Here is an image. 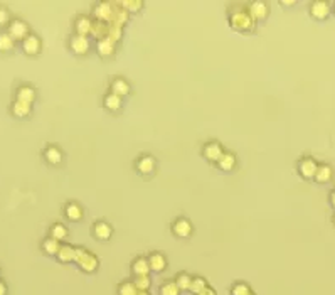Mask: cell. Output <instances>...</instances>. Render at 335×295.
Instances as JSON below:
<instances>
[{"instance_id":"1","label":"cell","mask_w":335,"mask_h":295,"mask_svg":"<svg viewBox=\"0 0 335 295\" xmlns=\"http://www.w3.org/2000/svg\"><path fill=\"white\" fill-rule=\"evenodd\" d=\"M229 26H231L234 31L246 32L253 29L254 21L251 19L248 9H240V11H231V14H229Z\"/></svg>"},{"instance_id":"2","label":"cell","mask_w":335,"mask_h":295,"mask_svg":"<svg viewBox=\"0 0 335 295\" xmlns=\"http://www.w3.org/2000/svg\"><path fill=\"white\" fill-rule=\"evenodd\" d=\"M74 261L84 273H93V271L98 270V266H100L98 258H96L93 253H90L88 250H84V248H76Z\"/></svg>"},{"instance_id":"3","label":"cell","mask_w":335,"mask_h":295,"mask_svg":"<svg viewBox=\"0 0 335 295\" xmlns=\"http://www.w3.org/2000/svg\"><path fill=\"white\" fill-rule=\"evenodd\" d=\"M116 7L118 6H114V4H108V2L98 4V6L94 7L96 21H102V22H106V24H112L113 16H114V12H116Z\"/></svg>"},{"instance_id":"4","label":"cell","mask_w":335,"mask_h":295,"mask_svg":"<svg viewBox=\"0 0 335 295\" xmlns=\"http://www.w3.org/2000/svg\"><path fill=\"white\" fill-rule=\"evenodd\" d=\"M248 12H250L251 19H253L254 22H261V21H264L266 17H268L270 9L263 2V0H254V2L250 4V7H248Z\"/></svg>"},{"instance_id":"5","label":"cell","mask_w":335,"mask_h":295,"mask_svg":"<svg viewBox=\"0 0 335 295\" xmlns=\"http://www.w3.org/2000/svg\"><path fill=\"white\" fill-rule=\"evenodd\" d=\"M316 169H318V164L312 157H305L298 162V172H300V176L304 179H314L316 174Z\"/></svg>"},{"instance_id":"6","label":"cell","mask_w":335,"mask_h":295,"mask_svg":"<svg viewBox=\"0 0 335 295\" xmlns=\"http://www.w3.org/2000/svg\"><path fill=\"white\" fill-rule=\"evenodd\" d=\"M310 16L316 21H325L330 16V6L327 2L316 0V2L310 4Z\"/></svg>"},{"instance_id":"7","label":"cell","mask_w":335,"mask_h":295,"mask_svg":"<svg viewBox=\"0 0 335 295\" xmlns=\"http://www.w3.org/2000/svg\"><path fill=\"white\" fill-rule=\"evenodd\" d=\"M192 229H194V228H192V223L189 219H186V218H178V219L174 221V224H172V233L176 234V236H178V238L190 236Z\"/></svg>"},{"instance_id":"8","label":"cell","mask_w":335,"mask_h":295,"mask_svg":"<svg viewBox=\"0 0 335 295\" xmlns=\"http://www.w3.org/2000/svg\"><path fill=\"white\" fill-rule=\"evenodd\" d=\"M222 154H224V150L219 142H210V144L204 145V149H202V155L209 160V162L218 164V160L222 157Z\"/></svg>"},{"instance_id":"9","label":"cell","mask_w":335,"mask_h":295,"mask_svg":"<svg viewBox=\"0 0 335 295\" xmlns=\"http://www.w3.org/2000/svg\"><path fill=\"white\" fill-rule=\"evenodd\" d=\"M70 46H71V49H72V53L74 54H78V56H82V54H86L90 51V39L86 38V36H74V38L71 39V43H70Z\"/></svg>"},{"instance_id":"10","label":"cell","mask_w":335,"mask_h":295,"mask_svg":"<svg viewBox=\"0 0 335 295\" xmlns=\"http://www.w3.org/2000/svg\"><path fill=\"white\" fill-rule=\"evenodd\" d=\"M132 273L133 276H140V275H150V265H148V258L138 256L132 261Z\"/></svg>"},{"instance_id":"11","label":"cell","mask_w":335,"mask_h":295,"mask_svg":"<svg viewBox=\"0 0 335 295\" xmlns=\"http://www.w3.org/2000/svg\"><path fill=\"white\" fill-rule=\"evenodd\" d=\"M27 32H29V27L22 21H14L8 27V34H10L12 39H26Z\"/></svg>"},{"instance_id":"12","label":"cell","mask_w":335,"mask_h":295,"mask_svg":"<svg viewBox=\"0 0 335 295\" xmlns=\"http://www.w3.org/2000/svg\"><path fill=\"white\" fill-rule=\"evenodd\" d=\"M148 265H150V271L160 273V271L167 268V260H165L162 253H152V255L148 256Z\"/></svg>"},{"instance_id":"13","label":"cell","mask_w":335,"mask_h":295,"mask_svg":"<svg viewBox=\"0 0 335 295\" xmlns=\"http://www.w3.org/2000/svg\"><path fill=\"white\" fill-rule=\"evenodd\" d=\"M155 159L152 155H145V157L138 159V162H136V170H138L140 174H144V176H148V174H152L155 170Z\"/></svg>"},{"instance_id":"14","label":"cell","mask_w":335,"mask_h":295,"mask_svg":"<svg viewBox=\"0 0 335 295\" xmlns=\"http://www.w3.org/2000/svg\"><path fill=\"white\" fill-rule=\"evenodd\" d=\"M112 233H113V228L110 226L108 223H104V221H98V223L93 224V234L98 239H102V241L108 239L112 236Z\"/></svg>"},{"instance_id":"15","label":"cell","mask_w":335,"mask_h":295,"mask_svg":"<svg viewBox=\"0 0 335 295\" xmlns=\"http://www.w3.org/2000/svg\"><path fill=\"white\" fill-rule=\"evenodd\" d=\"M76 32L78 36H86L88 38V34H91V29H93V21L90 19V17H78L76 19Z\"/></svg>"},{"instance_id":"16","label":"cell","mask_w":335,"mask_h":295,"mask_svg":"<svg viewBox=\"0 0 335 295\" xmlns=\"http://www.w3.org/2000/svg\"><path fill=\"white\" fill-rule=\"evenodd\" d=\"M112 93L120 96V98H123V96H128L130 95V85L123 80V78H118V80H114L112 83Z\"/></svg>"},{"instance_id":"17","label":"cell","mask_w":335,"mask_h":295,"mask_svg":"<svg viewBox=\"0 0 335 295\" xmlns=\"http://www.w3.org/2000/svg\"><path fill=\"white\" fill-rule=\"evenodd\" d=\"M218 165L221 170H226V172H231V170L236 167V155L231 154V152H224L222 157L218 160Z\"/></svg>"},{"instance_id":"18","label":"cell","mask_w":335,"mask_h":295,"mask_svg":"<svg viewBox=\"0 0 335 295\" xmlns=\"http://www.w3.org/2000/svg\"><path fill=\"white\" fill-rule=\"evenodd\" d=\"M22 48H24L27 54L34 56V54H38L40 51V41L36 38V36H27L24 39V43H22Z\"/></svg>"},{"instance_id":"19","label":"cell","mask_w":335,"mask_h":295,"mask_svg":"<svg viewBox=\"0 0 335 295\" xmlns=\"http://www.w3.org/2000/svg\"><path fill=\"white\" fill-rule=\"evenodd\" d=\"M332 176H334L332 167H330V165H327V164H322V165H318V169H316V174H315L314 179H315L316 182L325 184V182H328L330 179H332Z\"/></svg>"},{"instance_id":"20","label":"cell","mask_w":335,"mask_h":295,"mask_svg":"<svg viewBox=\"0 0 335 295\" xmlns=\"http://www.w3.org/2000/svg\"><path fill=\"white\" fill-rule=\"evenodd\" d=\"M58 260L62 261V263H70V261H74V256H76V248L74 246H70V245H62L61 250L58 253Z\"/></svg>"},{"instance_id":"21","label":"cell","mask_w":335,"mask_h":295,"mask_svg":"<svg viewBox=\"0 0 335 295\" xmlns=\"http://www.w3.org/2000/svg\"><path fill=\"white\" fill-rule=\"evenodd\" d=\"M108 29H110V24H106V22L94 21L93 22V29H91V34H93L94 38H98L100 41H103V39H106Z\"/></svg>"},{"instance_id":"22","label":"cell","mask_w":335,"mask_h":295,"mask_svg":"<svg viewBox=\"0 0 335 295\" xmlns=\"http://www.w3.org/2000/svg\"><path fill=\"white\" fill-rule=\"evenodd\" d=\"M64 213H66V218L70 221H80L82 218V207L76 204V202H70L66 206V209H64Z\"/></svg>"},{"instance_id":"23","label":"cell","mask_w":335,"mask_h":295,"mask_svg":"<svg viewBox=\"0 0 335 295\" xmlns=\"http://www.w3.org/2000/svg\"><path fill=\"white\" fill-rule=\"evenodd\" d=\"M104 108L110 110V112H118V110L122 108V98L113 93H108L106 96H104V101H103Z\"/></svg>"},{"instance_id":"24","label":"cell","mask_w":335,"mask_h":295,"mask_svg":"<svg viewBox=\"0 0 335 295\" xmlns=\"http://www.w3.org/2000/svg\"><path fill=\"white\" fill-rule=\"evenodd\" d=\"M133 285L138 292H148V288L152 287V278H150V275L133 276Z\"/></svg>"},{"instance_id":"25","label":"cell","mask_w":335,"mask_h":295,"mask_svg":"<svg viewBox=\"0 0 335 295\" xmlns=\"http://www.w3.org/2000/svg\"><path fill=\"white\" fill-rule=\"evenodd\" d=\"M174 282L177 283V287H178L180 292H189L190 283H192V276L189 273H186V271H180V273L176 276V280H174Z\"/></svg>"},{"instance_id":"26","label":"cell","mask_w":335,"mask_h":295,"mask_svg":"<svg viewBox=\"0 0 335 295\" xmlns=\"http://www.w3.org/2000/svg\"><path fill=\"white\" fill-rule=\"evenodd\" d=\"M98 54L103 58H110L114 54V43H112L110 39L98 41Z\"/></svg>"},{"instance_id":"27","label":"cell","mask_w":335,"mask_h":295,"mask_svg":"<svg viewBox=\"0 0 335 295\" xmlns=\"http://www.w3.org/2000/svg\"><path fill=\"white\" fill-rule=\"evenodd\" d=\"M36 98V91L30 88V86H20L19 91H17V100L24 101V103H32Z\"/></svg>"},{"instance_id":"28","label":"cell","mask_w":335,"mask_h":295,"mask_svg":"<svg viewBox=\"0 0 335 295\" xmlns=\"http://www.w3.org/2000/svg\"><path fill=\"white\" fill-rule=\"evenodd\" d=\"M44 155H46V159H48V162L52 164V165H58V164L62 162V154L58 147H49V149L46 150Z\"/></svg>"},{"instance_id":"29","label":"cell","mask_w":335,"mask_h":295,"mask_svg":"<svg viewBox=\"0 0 335 295\" xmlns=\"http://www.w3.org/2000/svg\"><path fill=\"white\" fill-rule=\"evenodd\" d=\"M208 280L202 278V276H192V283H190V293L194 295H199L200 292H202L204 288H208Z\"/></svg>"},{"instance_id":"30","label":"cell","mask_w":335,"mask_h":295,"mask_svg":"<svg viewBox=\"0 0 335 295\" xmlns=\"http://www.w3.org/2000/svg\"><path fill=\"white\" fill-rule=\"evenodd\" d=\"M12 113L16 115V117H27V115H30V105L17 100L16 103L12 105Z\"/></svg>"},{"instance_id":"31","label":"cell","mask_w":335,"mask_h":295,"mask_svg":"<svg viewBox=\"0 0 335 295\" xmlns=\"http://www.w3.org/2000/svg\"><path fill=\"white\" fill-rule=\"evenodd\" d=\"M229 293L231 295H251L253 293V290L248 285L246 282H236L229 290Z\"/></svg>"},{"instance_id":"32","label":"cell","mask_w":335,"mask_h":295,"mask_svg":"<svg viewBox=\"0 0 335 295\" xmlns=\"http://www.w3.org/2000/svg\"><path fill=\"white\" fill-rule=\"evenodd\" d=\"M42 248H44V251L48 253V255H58L59 250H61V245H59L58 239L49 238V239H46V241L42 243Z\"/></svg>"},{"instance_id":"33","label":"cell","mask_w":335,"mask_h":295,"mask_svg":"<svg viewBox=\"0 0 335 295\" xmlns=\"http://www.w3.org/2000/svg\"><path fill=\"white\" fill-rule=\"evenodd\" d=\"M158 293L160 295H180V290H178L176 282H165L160 285Z\"/></svg>"},{"instance_id":"34","label":"cell","mask_w":335,"mask_h":295,"mask_svg":"<svg viewBox=\"0 0 335 295\" xmlns=\"http://www.w3.org/2000/svg\"><path fill=\"white\" fill-rule=\"evenodd\" d=\"M120 7L125 9L126 12H138L144 7V2L142 0H123L120 2Z\"/></svg>"},{"instance_id":"35","label":"cell","mask_w":335,"mask_h":295,"mask_svg":"<svg viewBox=\"0 0 335 295\" xmlns=\"http://www.w3.org/2000/svg\"><path fill=\"white\" fill-rule=\"evenodd\" d=\"M136 292H138V290L135 288L133 282H122L116 290L118 295H136Z\"/></svg>"},{"instance_id":"36","label":"cell","mask_w":335,"mask_h":295,"mask_svg":"<svg viewBox=\"0 0 335 295\" xmlns=\"http://www.w3.org/2000/svg\"><path fill=\"white\" fill-rule=\"evenodd\" d=\"M66 236H68V229L64 228L62 224H54L51 228V238L58 239V241H62Z\"/></svg>"},{"instance_id":"37","label":"cell","mask_w":335,"mask_h":295,"mask_svg":"<svg viewBox=\"0 0 335 295\" xmlns=\"http://www.w3.org/2000/svg\"><path fill=\"white\" fill-rule=\"evenodd\" d=\"M14 48V39L10 34H0V51H8Z\"/></svg>"},{"instance_id":"38","label":"cell","mask_w":335,"mask_h":295,"mask_svg":"<svg viewBox=\"0 0 335 295\" xmlns=\"http://www.w3.org/2000/svg\"><path fill=\"white\" fill-rule=\"evenodd\" d=\"M120 38H122V27H114V26H110L106 39H110V41H112V43H116V41L120 39Z\"/></svg>"},{"instance_id":"39","label":"cell","mask_w":335,"mask_h":295,"mask_svg":"<svg viewBox=\"0 0 335 295\" xmlns=\"http://www.w3.org/2000/svg\"><path fill=\"white\" fill-rule=\"evenodd\" d=\"M8 21V14L6 9H0V24H6Z\"/></svg>"},{"instance_id":"40","label":"cell","mask_w":335,"mask_h":295,"mask_svg":"<svg viewBox=\"0 0 335 295\" xmlns=\"http://www.w3.org/2000/svg\"><path fill=\"white\" fill-rule=\"evenodd\" d=\"M199 295H218V293H216V290L212 287H208V288H204Z\"/></svg>"},{"instance_id":"41","label":"cell","mask_w":335,"mask_h":295,"mask_svg":"<svg viewBox=\"0 0 335 295\" xmlns=\"http://www.w3.org/2000/svg\"><path fill=\"white\" fill-rule=\"evenodd\" d=\"M330 204H332V207L335 209V189L332 192H330Z\"/></svg>"},{"instance_id":"42","label":"cell","mask_w":335,"mask_h":295,"mask_svg":"<svg viewBox=\"0 0 335 295\" xmlns=\"http://www.w3.org/2000/svg\"><path fill=\"white\" fill-rule=\"evenodd\" d=\"M282 4L283 7H290V6H295V2H293V0H286V2H280Z\"/></svg>"},{"instance_id":"43","label":"cell","mask_w":335,"mask_h":295,"mask_svg":"<svg viewBox=\"0 0 335 295\" xmlns=\"http://www.w3.org/2000/svg\"><path fill=\"white\" fill-rule=\"evenodd\" d=\"M6 293H7V287L2 282H0V295H6Z\"/></svg>"},{"instance_id":"44","label":"cell","mask_w":335,"mask_h":295,"mask_svg":"<svg viewBox=\"0 0 335 295\" xmlns=\"http://www.w3.org/2000/svg\"><path fill=\"white\" fill-rule=\"evenodd\" d=\"M136 295H150L148 292H136Z\"/></svg>"},{"instance_id":"45","label":"cell","mask_w":335,"mask_h":295,"mask_svg":"<svg viewBox=\"0 0 335 295\" xmlns=\"http://www.w3.org/2000/svg\"><path fill=\"white\" fill-rule=\"evenodd\" d=\"M334 224H335V216H334Z\"/></svg>"},{"instance_id":"46","label":"cell","mask_w":335,"mask_h":295,"mask_svg":"<svg viewBox=\"0 0 335 295\" xmlns=\"http://www.w3.org/2000/svg\"><path fill=\"white\" fill-rule=\"evenodd\" d=\"M334 14H335V6H334Z\"/></svg>"},{"instance_id":"47","label":"cell","mask_w":335,"mask_h":295,"mask_svg":"<svg viewBox=\"0 0 335 295\" xmlns=\"http://www.w3.org/2000/svg\"><path fill=\"white\" fill-rule=\"evenodd\" d=\"M251 295H254V293H251Z\"/></svg>"}]
</instances>
